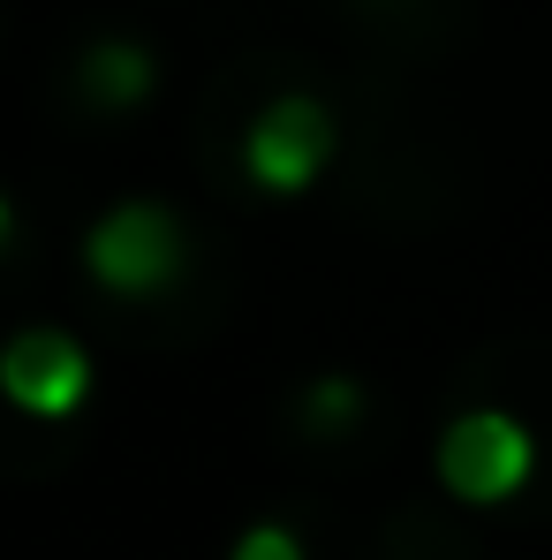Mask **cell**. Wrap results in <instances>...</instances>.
Returning <instances> with one entry per match:
<instances>
[{
  "mask_svg": "<svg viewBox=\"0 0 552 560\" xmlns=\"http://www.w3.org/2000/svg\"><path fill=\"white\" fill-rule=\"evenodd\" d=\"M227 560H310V553H303V538H295L287 523H250V530L227 546Z\"/></svg>",
  "mask_w": 552,
  "mask_h": 560,
  "instance_id": "obj_7",
  "label": "cell"
},
{
  "mask_svg": "<svg viewBox=\"0 0 552 560\" xmlns=\"http://www.w3.org/2000/svg\"><path fill=\"white\" fill-rule=\"evenodd\" d=\"M92 386H98L92 349L77 334H61V326H23V334L0 341V401L38 417V424L77 417L92 401Z\"/></svg>",
  "mask_w": 552,
  "mask_h": 560,
  "instance_id": "obj_4",
  "label": "cell"
},
{
  "mask_svg": "<svg viewBox=\"0 0 552 560\" xmlns=\"http://www.w3.org/2000/svg\"><path fill=\"white\" fill-rule=\"evenodd\" d=\"M333 152H341V129H333V114L310 92L273 98L243 129V175L266 189V197H303V189L333 167Z\"/></svg>",
  "mask_w": 552,
  "mask_h": 560,
  "instance_id": "obj_3",
  "label": "cell"
},
{
  "mask_svg": "<svg viewBox=\"0 0 552 560\" xmlns=\"http://www.w3.org/2000/svg\"><path fill=\"white\" fill-rule=\"evenodd\" d=\"M432 469L461 508H507L538 477V432L515 409H461L432 447Z\"/></svg>",
  "mask_w": 552,
  "mask_h": 560,
  "instance_id": "obj_1",
  "label": "cell"
},
{
  "mask_svg": "<svg viewBox=\"0 0 552 560\" xmlns=\"http://www.w3.org/2000/svg\"><path fill=\"white\" fill-rule=\"evenodd\" d=\"M364 417V386L356 378H318L310 386V424L318 432H341V424H356Z\"/></svg>",
  "mask_w": 552,
  "mask_h": 560,
  "instance_id": "obj_6",
  "label": "cell"
},
{
  "mask_svg": "<svg viewBox=\"0 0 552 560\" xmlns=\"http://www.w3.org/2000/svg\"><path fill=\"white\" fill-rule=\"evenodd\" d=\"M15 243V205H8V189H0V250Z\"/></svg>",
  "mask_w": 552,
  "mask_h": 560,
  "instance_id": "obj_8",
  "label": "cell"
},
{
  "mask_svg": "<svg viewBox=\"0 0 552 560\" xmlns=\"http://www.w3.org/2000/svg\"><path fill=\"white\" fill-rule=\"evenodd\" d=\"M183 266H189L183 220H175L167 205H144V197L98 212L92 235H84V273H92L106 295H160V288L183 280Z\"/></svg>",
  "mask_w": 552,
  "mask_h": 560,
  "instance_id": "obj_2",
  "label": "cell"
},
{
  "mask_svg": "<svg viewBox=\"0 0 552 560\" xmlns=\"http://www.w3.org/2000/svg\"><path fill=\"white\" fill-rule=\"evenodd\" d=\"M77 84H84V98L92 106H137V98H152V84H160V69H152V54L144 46H129V38H98L92 54H84V69H77Z\"/></svg>",
  "mask_w": 552,
  "mask_h": 560,
  "instance_id": "obj_5",
  "label": "cell"
}]
</instances>
